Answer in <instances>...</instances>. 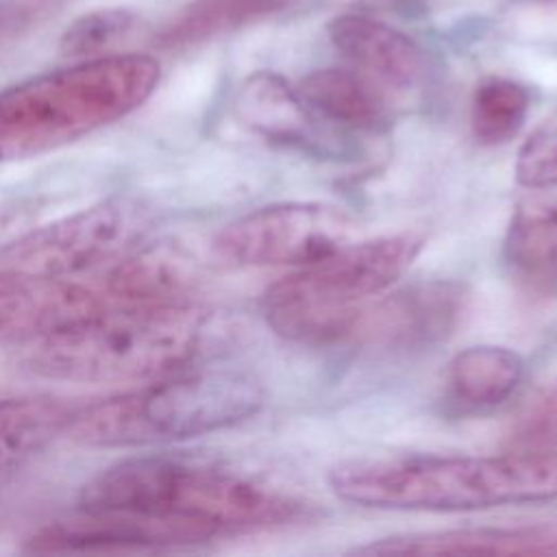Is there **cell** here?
Wrapping results in <instances>:
<instances>
[{
	"instance_id": "cell-1",
	"label": "cell",
	"mask_w": 557,
	"mask_h": 557,
	"mask_svg": "<svg viewBox=\"0 0 557 557\" xmlns=\"http://www.w3.org/2000/svg\"><path fill=\"white\" fill-rule=\"evenodd\" d=\"M209 335V313L189 298L100 311L22 344V368L76 383H144L191 368Z\"/></svg>"
},
{
	"instance_id": "cell-2",
	"label": "cell",
	"mask_w": 557,
	"mask_h": 557,
	"mask_svg": "<svg viewBox=\"0 0 557 557\" xmlns=\"http://www.w3.org/2000/svg\"><path fill=\"white\" fill-rule=\"evenodd\" d=\"M78 507L117 509L187 529L200 544L300 516V503L228 470L170 455L117 461L78 492Z\"/></svg>"
},
{
	"instance_id": "cell-3",
	"label": "cell",
	"mask_w": 557,
	"mask_h": 557,
	"mask_svg": "<svg viewBox=\"0 0 557 557\" xmlns=\"http://www.w3.org/2000/svg\"><path fill=\"white\" fill-rule=\"evenodd\" d=\"M161 65L141 52L78 59L0 91V163L59 150L139 109Z\"/></svg>"
},
{
	"instance_id": "cell-4",
	"label": "cell",
	"mask_w": 557,
	"mask_h": 557,
	"mask_svg": "<svg viewBox=\"0 0 557 557\" xmlns=\"http://www.w3.org/2000/svg\"><path fill=\"white\" fill-rule=\"evenodd\" d=\"M342 500L413 511H468L557 498V453L348 461L329 472Z\"/></svg>"
},
{
	"instance_id": "cell-5",
	"label": "cell",
	"mask_w": 557,
	"mask_h": 557,
	"mask_svg": "<svg viewBox=\"0 0 557 557\" xmlns=\"http://www.w3.org/2000/svg\"><path fill=\"white\" fill-rule=\"evenodd\" d=\"M263 385L235 368H187L74 407L65 435L89 448H141L209 435L252 418Z\"/></svg>"
},
{
	"instance_id": "cell-6",
	"label": "cell",
	"mask_w": 557,
	"mask_h": 557,
	"mask_svg": "<svg viewBox=\"0 0 557 557\" xmlns=\"http://www.w3.org/2000/svg\"><path fill=\"white\" fill-rule=\"evenodd\" d=\"M185 265L150 248L91 276L0 265V342L26 344L100 311L187 298Z\"/></svg>"
},
{
	"instance_id": "cell-7",
	"label": "cell",
	"mask_w": 557,
	"mask_h": 557,
	"mask_svg": "<svg viewBox=\"0 0 557 557\" xmlns=\"http://www.w3.org/2000/svg\"><path fill=\"white\" fill-rule=\"evenodd\" d=\"M424 235L405 231L342 246L268 287L263 313L274 333L309 344L350 337L359 300L389 287L413 263Z\"/></svg>"
},
{
	"instance_id": "cell-8",
	"label": "cell",
	"mask_w": 557,
	"mask_h": 557,
	"mask_svg": "<svg viewBox=\"0 0 557 557\" xmlns=\"http://www.w3.org/2000/svg\"><path fill=\"white\" fill-rule=\"evenodd\" d=\"M152 209L133 196H111L54 220H41L15 242L0 265L61 276L107 272L148 248Z\"/></svg>"
},
{
	"instance_id": "cell-9",
	"label": "cell",
	"mask_w": 557,
	"mask_h": 557,
	"mask_svg": "<svg viewBox=\"0 0 557 557\" xmlns=\"http://www.w3.org/2000/svg\"><path fill=\"white\" fill-rule=\"evenodd\" d=\"M350 231L352 222L335 207L283 202L233 220L213 248L237 265H307L342 248Z\"/></svg>"
},
{
	"instance_id": "cell-10",
	"label": "cell",
	"mask_w": 557,
	"mask_h": 557,
	"mask_svg": "<svg viewBox=\"0 0 557 557\" xmlns=\"http://www.w3.org/2000/svg\"><path fill=\"white\" fill-rule=\"evenodd\" d=\"M200 544L187 529L117 509L76 507L26 537L28 553H161Z\"/></svg>"
},
{
	"instance_id": "cell-11",
	"label": "cell",
	"mask_w": 557,
	"mask_h": 557,
	"mask_svg": "<svg viewBox=\"0 0 557 557\" xmlns=\"http://www.w3.org/2000/svg\"><path fill=\"white\" fill-rule=\"evenodd\" d=\"M466 305L461 285L431 281L405 287L385 300L361 309L350 337L383 348H424L446 339Z\"/></svg>"
},
{
	"instance_id": "cell-12",
	"label": "cell",
	"mask_w": 557,
	"mask_h": 557,
	"mask_svg": "<svg viewBox=\"0 0 557 557\" xmlns=\"http://www.w3.org/2000/svg\"><path fill=\"white\" fill-rule=\"evenodd\" d=\"M329 37L370 83L407 91L426 76L424 50L409 35L381 20L342 13L329 22Z\"/></svg>"
},
{
	"instance_id": "cell-13",
	"label": "cell",
	"mask_w": 557,
	"mask_h": 557,
	"mask_svg": "<svg viewBox=\"0 0 557 557\" xmlns=\"http://www.w3.org/2000/svg\"><path fill=\"white\" fill-rule=\"evenodd\" d=\"M235 117L248 131L283 146L300 148L315 154L342 152L333 146L311 109L278 74L257 72L248 76L233 102Z\"/></svg>"
},
{
	"instance_id": "cell-14",
	"label": "cell",
	"mask_w": 557,
	"mask_h": 557,
	"mask_svg": "<svg viewBox=\"0 0 557 557\" xmlns=\"http://www.w3.org/2000/svg\"><path fill=\"white\" fill-rule=\"evenodd\" d=\"M359 553L376 555H557V527H483L387 537Z\"/></svg>"
},
{
	"instance_id": "cell-15",
	"label": "cell",
	"mask_w": 557,
	"mask_h": 557,
	"mask_svg": "<svg viewBox=\"0 0 557 557\" xmlns=\"http://www.w3.org/2000/svg\"><path fill=\"white\" fill-rule=\"evenodd\" d=\"M72 411L54 396L0 398V485L65 435Z\"/></svg>"
},
{
	"instance_id": "cell-16",
	"label": "cell",
	"mask_w": 557,
	"mask_h": 557,
	"mask_svg": "<svg viewBox=\"0 0 557 557\" xmlns=\"http://www.w3.org/2000/svg\"><path fill=\"white\" fill-rule=\"evenodd\" d=\"M311 111L352 131L379 133L389 126V113L374 85L350 70L324 67L307 74L298 87Z\"/></svg>"
},
{
	"instance_id": "cell-17",
	"label": "cell",
	"mask_w": 557,
	"mask_h": 557,
	"mask_svg": "<svg viewBox=\"0 0 557 557\" xmlns=\"http://www.w3.org/2000/svg\"><path fill=\"white\" fill-rule=\"evenodd\" d=\"M505 261L533 285L557 283V198L529 196L511 213L505 242Z\"/></svg>"
},
{
	"instance_id": "cell-18",
	"label": "cell",
	"mask_w": 557,
	"mask_h": 557,
	"mask_svg": "<svg viewBox=\"0 0 557 557\" xmlns=\"http://www.w3.org/2000/svg\"><path fill=\"white\" fill-rule=\"evenodd\" d=\"M524 376V361L505 346H470L453 357L448 396L461 409H487L509 398Z\"/></svg>"
},
{
	"instance_id": "cell-19",
	"label": "cell",
	"mask_w": 557,
	"mask_h": 557,
	"mask_svg": "<svg viewBox=\"0 0 557 557\" xmlns=\"http://www.w3.org/2000/svg\"><path fill=\"white\" fill-rule=\"evenodd\" d=\"M294 2L298 0H191L163 26L157 41L163 48L191 46L278 13Z\"/></svg>"
},
{
	"instance_id": "cell-20",
	"label": "cell",
	"mask_w": 557,
	"mask_h": 557,
	"mask_svg": "<svg viewBox=\"0 0 557 557\" xmlns=\"http://www.w3.org/2000/svg\"><path fill=\"white\" fill-rule=\"evenodd\" d=\"M529 91L509 78L483 81L472 98L470 124L476 141L498 146L509 141L524 124Z\"/></svg>"
},
{
	"instance_id": "cell-21",
	"label": "cell",
	"mask_w": 557,
	"mask_h": 557,
	"mask_svg": "<svg viewBox=\"0 0 557 557\" xmlns=\"http://www.w3.org/2000/svg\"><path fill=\"white\" fill-rule=\"evenodd\" d=\"M135 22L137 15L128 9H96L85 13L65 28L61 52L70 59L102 57V52L131 35Z\"/></svg>"
},
{
	"instance_id": "cell-22",
	"label": "cell",
	"mask_w": 557,
	"mask_h": 557,
	"mask_svg": "<svg viewBox=\"0 0 557 557\" xmlns=\"http://www.w3.org/2000/svg\"><path fill=\"white\" fill-rule=\"evenodd\" d=\"M516 181L529 189L557 187V111L524 139L516 157Z\"/></svg>"
},
{
	"instance_id": "cell-23",
	"label": "cell",
	"mask_w": 557,
	"mask_h": 557,
	"mask_svg": "<svg viewBox=\"0 0 557 557\" xmlns=\"http://www.w3.org/2000/svg\"><path fill=\"white\" fill-rule=\"evenodd\" d=\"M518 442L535 448L557 446V389H553L524 420Z\"/></svg>"
},
{
	"instance_id": "cell-24",
	"label": "cell",
	"mask_w": 557,
	"mask_h": 557,
	"mask_svg": "<svg viewBox=\"0 0 557 557\" xmlns=\"http://www.w3.org/2000/svg\"><path fill=\"white\" fill-rule=\"evenodd\" d=\"M46 7L37 0H0V41L28 28Z\"/></svg>"
}]
</instances>
